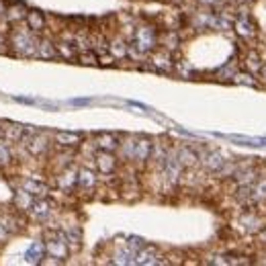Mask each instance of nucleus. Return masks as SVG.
I'll return each instance as SVG.
<instances>
[{"label":"nucleus","instance_id":"12","mask_svg":"<svg viewBox=\"0 0 266 266\" xmlns=\"http://www.w3.org/2000/svg\"><path fill=\"white\" fill-rule=\"evenodd\" d=\"M13 45L19 49V51H23V53H35L37 51V41L29 35V33H17L15 35V39H13Z\"/></svg>","mask_w":266,"mask_h":266},{"label":"nucleus","instance_id":"24","mask_svg":"<svg viewBox=\"0 0 266 266\" xmlns=\"http://www.w3.org/2000/svg\"><path fill=\"white\" fill-rule=\"evenodd\" d=\"M135 254L137 252H133L129 246H125V248H121V250H117L115 252V256H113V264H135Z\"/></svg>","mask_w":266,"mask_h":266},{"label":"nucleus","instance_id":"16","mask_svg":"<svg viewBox=\"0 0 266 266\" xmlns=\"http://www.w3.org/2000/svg\"><path fill=\"white\" fill-rule=\"evenodd\" d=\"M94 186H96V174L90 168H80L78 170V188L92 191Z\"/></svg>","mask_w":266,"mask_h":266},{"label":"nucleus","instance_id":"8","mask_svg":"<svg viewBox=\"0 0 266 266\" xmlns=\"http://www.w3.org/2000/svg\"><path fill=\"white\" fill-rule=\"evenodd\" d=\"M135 264H143V266H149V264H164V260H160L158 256V248L156 246H143L141 250H137L135 254Z\"/></svg>","mask_w":266,"mask_h":266},{"label":"nucleus","instance_id":"23","mask_svg":"<svg viewBox=\"0 0 266 266\" xmlns=\"http://www.w3.org/2000/svg\"><path fill=\"white\" fill-rule=\"evenodd\" d=\"M252 195H254V201L260 205V203H266V174L262 172L258 176V180L252 184Z\"/></svg>","mask_w":266,"mask_h":266},{"label":"nucleus","instance_id":"21","mask_svg":"<svg viewBox=\"0 0 266 266\" xmlns=\"http://www.w3.org/2000/svg\"><path fill=\"white\" fill-rule=\"evenodd\" d=\"M27 149H29L33 156H39V154H43V151L47 149V139L41 137L39 133H33V135L27 139Z\"/></svg>","mask_w":266,"mask_h":266},{"label":"nucleus","instance_id":"4","mask_svg":"<svg viewBox=\"0 0 266 266\" xmlns=\"http://www.w3.org/2000/svg\"><path fill=\"white\" fill-rule=\"evenodd\" d=\"M262 174V168L256 164V162H250V164H240L238 166V170L234 172V176H232V180H234V184L236 186H252L256 180H258V176Z\"/></svg>","mask_w":266,"mask_h":266},{"label":"nucleus","instance_id":"18","mask_svg":"<svg viewBox=\"0 0 266 266\" xmlns=\"http://www.w3.org/2000/svg\"><path fill=\"white\" fill-rule=\"evenodd\" d=\"M232 82L244 84V86H250V88H258V86H260V78H256V74H252V72H248V70H244V72L238 70V72L234 74Z\"/></svg>","mask_w":266,"mask_h":266},{"label":"nucleus","instance_id":"15","mask_svg":"<svg viewBox=\"0 0 266 266\" xmlns=\"http://www.w3.org/2000/svg\"><path fill=\"white\" fill-rule=\"evenodd\" d=\"M119 139H117V135H113V133H100L98 137H96V147L98 149H104V151H115V149H119Z\"/></svg>","mask_w":266,"mask_h":266},{"label":"nucleus","instance_id":"17","mask_svg":"<svg viewBox=\"0 0 266 266\" xmlns=\"http://www.w3.org/2000/svg\"><path fill=\"white\" fill-rule=\"evenodd\" d=\"M58 184H60V188H64V191L76 188V186H78V170H74V168L64 170V172L60 174V178H58Z\"/></svg>","mask_w":266,"mask_h":266},{"label":"nucleus","instance_id":"27","mask_svg":"<svg viewBox=\"0 0 266 266\" xmlns=\"http://www.w3.org/2000/svg\"><path fill=\"white\" fill-rule=\"evenodd\" d=\"M109 51H111V56H113L115 60H121V58H127V51H129V45H127L125 41L117 39V41H113V43L109 45Z\"/></svg>","mask_w":266,"mask_h":266},{"label":"nucleus","instance_id":"2","mask_svg":"<svg viewBox=\"0 0 266 266\" xmlns=\"http://www.w3.org/2000/svg\"><path fill=\"white\" fill-rule=\"evenodd\" d=\"M45 252H47L51 258H58L60 262L68 258L70 246H68L66 238H64V234H62V230L56 232V234H51V236L45 240Z\"/></svg>","mask_w":266,"mask_h":266},{"label":"nucleus","instance_id":"30","mask_svg":"<svg viewBox=\"0 0 266 266\" xmlns=\"http://www.w3.org/2000/svg\"><path fill=\"white\" fill-rule=\"evenodd\" d=\"M78 60H80V64H84V66H96L98 64V56L94 51H82L80 56H78Z\"/></svg>","mask_w":266,"mask_h":266},{"label":"nucleus","instance_id":"5","mask_svg":"<svg viewBox=\"0 0 266 266\" xmlns=\"http://www.w3.org/2000/svg\"><path fill=\"white\" fill-rule=\"evenodd\" d=\"M225 162H227V158H225L219 149H209V151H205V154L201 156V162H199V164H203L205 170H209V172L215 174Z\"/></svg>","mask_w":266,"mask_h":266},{"label":"nucleus","instance_id":"14","mask_svg":"<svg viewBox=\"0 0 266 266\" xmlns=\"http://www.w3.org/2000/svg\"><path fill=\"white\" fill-rule=\"evenodd\" d=\"M230 141H236L240 145H252V147H266V137H250V135H219Z\"/></svg>","mask_w":266,"mask_h":266},{"label":"nucleus","instance_id":"3","mask_svg":"<svg viewBox=\"0 0 266 266\" xmlns=\"http://www.w3.org/2000/svg\"><path fill=\"white\" fill-rule=\"evenodd\" d=\"M133 45L141 51V53H149L158 47V35H156V29L149 27V25H143L135 31L133 35Z\"/></svg>","mask_w":266,"mask_h":266},{"label":"nucleus","instance_id":"26","mask_svg":"<svg viewBox=\"0 0 266 266\" xmlns=\"http://www.w3.org/2000/svg\"><path fill=\"white\" fill-rule=\"evenodd\" d=\"M43 254H45V244H43V242H35V244L27 250V262L37 264V262H41Z\"/></svg>","mask_w":266,"mask_h":266},{"label":"nucleus","instance_id":"25","mask_svg":"<svg viewBox=\"0 0 266 266\" xmlns=\"http://www.w3.org/2000/svg\"><path fill=\"white\" fill-rule=\"evenodd\" d=\"M23 188H25L27 193H31L33 197H39V199L47 195V186H45L43 182H39V180H33V178L23 180Z\"/></svg>","mask_w":266,"mask_h":266},{"label":"nucleus","instance_id":"10","mask_svg":"<svg viewBox=\"0 0 266 266\" xmlns=\"http://www.w3.org/2000/svg\"><path fill=\"white\" fill-rule=\"evenodd\" d=\"M176 158L178 162L184 166V168H195L199 162H201V156L191 147V145H182L176 149Z\"/></svg>","mask_w":266,"mask_h":266},{"label":"nucleus","instance_id":"22","mask_svg":"<svg viewBox=\"0 0 266 266\" xmlns=\"http://www.w3.org/2000/svg\"><path fill=\"white\" fill-rule=\"evenodd\" d=\"M62 234H64V238H66V242H68V246H70V250H72V252L80 248V242H82L80 227L72 225V227H66V230H62Z\"/></svg>","mask_w":266,"mask_h":266},{"label":"nucleus","instance_id":"7","mask_svg":"<svg viewBox=\"0 0 266 266\" xmlns=\"http://www.w3.org/2000/svg\"><path fill=\"white\" fill-rule=\"evenodd\" d=\"M96 168L102 172V174H113L117 170V158L113 156V151H104V149H98L96 154Z\"/></svg>","mask_w":266,"mask_h":266},{"label":"nucleus","instance_id":"1","mask_svg":"<svg viewBox=\"0 0 266 266\" xmlns=\"http://www.w3.org/2000/svg\"><path fill=\"white\" fill-rule=\"evenodd\" d=\"M236 33H238V37L242 39V41H248V43H252L254 45V41L258 39V25L254 23V19L250 17V15H246V13H240L236 19H234V27H232Z\"/></svg>","mask_w":266,"mask_h":266},{"label":"nucleus","instance_id":"31","mask_svg":"<svg viewBox=\"0 0 266 266\" xmlns=\"http://www.w3.org/2000/svg\"><path fill=\"white\" fill-rule=\"evenodd\" d=\"M58 47V56H64V58H74V49H72V45L70 43H58L56 45Z\"/></svg>","mask_w":266,"mask_h":266},{"label":"nucleus","instance_id":"29","mask_svg":"<svg viewBox=\"0 0 266 266\" xmlns=\"http://www.w3.org/2000/svg\"><path fill=\"white\" fill-rule=\"evenodd\" d=\"M15 203H17V207L19 209H25V211H29L31 207H33V195L31 193H27L25 188L21 191V193H17V197H15Z\"/></svg>","mask_w":266,"mask_h":266},{"label":"nucleus","instance_id":"40","mask_svg":"<svg viewBox=\"0 0 266 266\" xmlns=\"http://www.w3.org/2000/svg\"><path fill=\"white\" fill-rule=\"evenodd\" d=\"M0 45H3V39H0Z\"/></svg>","mask_w":266,"mask_h":266},{"label":"nucleus","instance_id":"32","mask_svg":"<svg viewBox=\"0 0 266 266\" xmlns=\"http://www.w3.org/2000/svg\"><path fill=\"white\" fill-rule=\"evenodd\" d=\"M127 246H129L133 252H137V250H141V248L145 246V242H143L141 238H137V236H129V238H127Z\"/></svg>","mask_w":266,"mask_h":266},{"label":"nucleus","instance_id":"9","mask_svg":"<svg viewBox=\"0 0 266 266\" xmlns=\"http://www.w3.org/2000/svg\"><path fill=\"white\" fill-rule=\"evenodd\" d=\"M151 151H154V143H151V139H147V137H139V139H135L133 160H137V162H147V160L151 158Z\"/></svg>","mask_w":266,"mask_h":266},{"label":"nucleus","instance_id":"19","mask_svg":"<svg viewBox=\"0 0 266 266\" xmlns=\"http://www.w3.org/2000/svg\"><path fill=\"white\" fill-rule=\"evenodd\" d=\"M80 139L82 137L72 131H58L56 133V143L62 147H76V145H80Z\"/></svg>","mask_w":266,"mask_h":266},{"label":"nucleus","instance_id":"13","mask_svg":"<svg viewBox=\"0 0 266 266\" xmlns=\"http://www.w3.org/2000/svg\"><path fill=\"white\" fill-rule=\"evenodd\" d=\"M29 211L33 213V219H37V221H45V219L51 215V203L45 201V199L41 197L39 201L33 203V207H31Z\"/></svg>","mask_w":266,"mask_h":266},{"label":"nucleus","instance_id":"38","mask_svg":"<svg viewBox=\"0 0 266 266\" xmlns=\"http://www.w3.org/2000/svg\"><path fill=\"white\" fill-rule=\"evenodd\" d=\"M90 100L88 98H78V100H74V104H88Z\"/></svg>","mask_w":266,"mask_h":266},{"label":"nucleus","instance_id":"33","mask_svg":"<svg viewBox=\"0 0 266 266\" xmlns=\"http://www.w3.org/2000/svg\"><path fill=\"white\" fill-rule=\"evenodd\" d=\"M9 160H11V151H9L7 143H3V141H0V164H7Z\"/></svg>","mask_w":266,"mask_h":266},{"label":"nucleus","instance_id":"6","mask_svg":"<svg viewBox=\"0 0 266 266\" xmlns=\"http://www.w3.org/2000/svg\"><path fill=\"white\" fill-rule=\"evenodd\" d=\"M264 64H266V60L262 58V53L258 51V47H256V45H252V47L248 49V53H246V56H244V62H242V68L258 76Z\"/></svg>","mask_w":266,"mask_h":266},{"label":"nucleus","instance_id":"39","mask_svg":"<svg viewBox=\"0 0 266 266\" xmlns=\"http://www.w3.org/2000/svg\"><path fill=\"white\" fill-rule=\"evenodd\" d=\"M3 13H7V11H5V5H3V0H0V15H3Z\"/></svg>","mask_w":266,"mask_h":266},{"label":"nucleus","instance_id":"37","mask_svg":"<svg viewBox=\"0 0 266 266\" xmlns=\"http://www.w3.org/2000/svg\"><path fill=\"white\" fill-rule=\"evenodd\" d=\"M5 238H7V227H5L3 223H0V242H3Z\"/></svg>","mask_w":266,"mask_h":266},{"label":"nucleus","instance_id":"28","mask_svg":"<svg viewBox=\"0 0 266 266\" xmlns=\"http://www.w3.org/2000/svg\"><path fill=\"white\" fill-rule=\"evenodd\" d=\"M27 25L31 31H41L45 27V21H43V15L39 11H29L27 13Z\"/></svg>","mask_w":266,"mask_h":266},{"label":"nucleus","instance_id":"11","mask_svg":"<svg viewBox=\"0 0 266 266\" xmlns=\"http://www.w3.org/2000/svg\"><path fill=\"white\" fill-rule=\"evenodd\" d=\"M151 64L156 70L160 72H170L172 70V56H170V49H160V51H154L151 56Z\"/></svg>","mask_w":266,"mask_h":266},{"label":"nucleus","instance_id":"20","mask_svg":"<svg viewBox=\"0 0 266 266\" xmlns=\"http://www.w3.org/2000/svg\"><path fill=\"white\" fill-rule=\"evenodd\" d=\"M35 56H39V58H43V60H53L58 56V47L53 45L51 41H39L37 43V51H35Z\"/></svg>","mask_w":266,"mask_h":266},{"label":"nucleus","instance_id":"35","mask_svg":"<svg viewBox=\"0 0 266 266\" xmlns=\"http://www.w3.org/2000/svg\"><path fill=\"white\" fill-rule=\"evenodd\" d=\"M256 240H258V244H260V246H266V225H264L258 234H256Z\"/></svg>","mask_w":266,"mask_h":266},{"label":"nucleus","instance_id":"36","mask_svg":"<svg viewBox=\"0 0 266 266\" xmlns=\"http://www.w3.org/2000/svg\"><path fill=\"white\" fill-rule=\"evenodd\" d=\"M258 78H260V84H266V64L262 66V70H260V74H258Z\"/></svg>","mask_w":266,"mask_h":266},{"label":"nucleus","instance_id":"34","mask_svg":"<svg viewBox=\"0 0 266 266\" xmlns=\"http://www.w3.org/2000/svg\"><path fill=\"white\" fill-rule=\"evenodd\" d=\"M199 3L207 9H217V7H223L225 5V0H199Z\"/></svg>","mask_w":266,"mask_h":266},{"label":"nucleus","instance_id":"41","mask_svg":"<svg viewBox=\"0 0 266 266\" xmlns=\"http://www.w3.org/2000/svg\"><path fill=\"white\" fill-rule=\"evenodd\" d=\"M225 3H230V0H225Z\"/></svg>","mask_w":266,"mask_h":266}]
</instances>
